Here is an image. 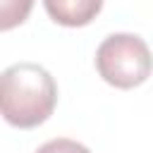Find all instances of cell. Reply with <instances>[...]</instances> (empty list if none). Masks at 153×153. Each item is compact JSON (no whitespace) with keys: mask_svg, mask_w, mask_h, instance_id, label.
<instances>
[{"mask_svg":"<svg viewBox=\"0 0 153 153\" xmlns=\"http://www.w3.org/2000/svg\"><path fill=\"white\" fill-rule=\"evenodd\" d=\"M57 103V84L36 62L10 65L0 76V108L7 124L33 129L43 124Z\"/></svg>","mask_w":153,"mask_h":153,"instance_id":"cell-1","label":"cell"},{"mask_svg":"<svg viewBox=\"0 0 153 153\" xmlns=\"http://www.w3.org/2000/svg\"><path fill=\"white\" fill-rule=\"evenodd\" d=\"M36 153H91V151L74 139H53V141H45Z\"/></svg>","mask_w":153,"mask_h":153,"instance_id":"cell-4","label":"cell"},{"mask_svg":"<svg viewBox=\"0 0 153 153\" xmlns=\"http://www.w3.org/2000/svg\"><path fill=\"white\" fill-rule=\"evenodd\" d=\"M96 69L115 88H134L153 72V55L136 33H110L96 50Z\"/></svg>","mask_w":153,"mask_h":153,"instance_id":"cell-2","label":"cell"},{"mask_svg":"<svg viewBox=\"0 0 153 153\" xmlns=\"http://www.w3.org/2000/svg\"><path fill=\"white\" fill-rule=\"evenodd\" d=\"M43 7L53 17V22L62 26H84L103 10V2L100 0H45Z\"/></svg>","mask_w":153,"mask_h":153,"instance_id":"cell-3","label":"cell"}]
</instances>
